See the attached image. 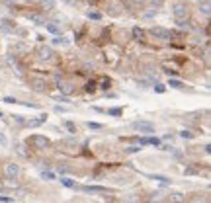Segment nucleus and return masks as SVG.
Returning a JSON list of instances; mask_svg holds the SVG:
<instances>
[{
  "instance_id": "nucleus-1",
  "label": "nucleus",
  "mask_w": 211,
  "mask_h": 203,
  "mask_svg": "<svg viewBox=\"0 0 211 203\" xmlns=\"http://www.w3.org/2000/svg\"><path fill=\"white\" fill-rule=\"evenodd\" d=\"M150 35L155 39H162V41H168L172 39V31L166 28H160V25H155V28H150Z\"/></svg>"
},
{
  "instance_id": "nucleus-2",
  "label": "nucleus",
  "mask_w": 211,
  "mask_h": 203,
  "mask_svg": "<svg viewBox=\"0 0 211 203\" xmlns=\"http://www.w3.org/2000/svg\"><path fill=\"white\" fill-rule=\"evenodd\" d=\"M172 14L176 20H186L188 14H190V8H188V4H182V2H176L172 8Z\"/></svg>"
},
{
  "instance_id": "nucleus-3",
  "label": "nucleus",
  "mask_w": 211,
  "mask_h": 203,
  "mask_svg": "<svg viewBox=\"0 0 211 203\" xmlns=\"http://www.w3.org/2000/svg\"><path fill=\"white\" fill-rule=\"evenodd\" d=\"M29 143H31L35 148H47V146L51 145L49 139L43 137V135H31V137H29Z\"/></svg>"
},
{
  "instance_id": "nucleus-4",
  "label": "nucleus",
  "mask_w": 211,
  "mask_h": 203,
  "mask_svg": "<svg viewBox=\"0 0 211 203\" xmlns=\"http://www.w3.org/2000/svg\"><path fill=\"white\" fill-rule=\"evenodd\" d=\"M4 172H6V178H8V180H18V176H20V166L14 164V162H10V164H6Z\"/></svg>"
},
{
  "instance_id": "nucleus-5",
  "label": "nucleus",
  "mask_w": 211,
  "mask_h": 203,
  "mask_svg": "<svg viewBox=\"0 0 211 203\" xmlns=\"http://www.w3.org/2000/svg\"><path fill=\"white\" fill-rule=\"evenodd\" d=\"M133 127L139 129L141 133H153V131H155V125L149 123V121H135V123H133Z\"/></svg>"
},
{
  "instance_id": "nucleus-6",
  "label": "nucleus",
  "mask_w": 211,
  "mask_h": 203,
  "mask_svg": "<svg viewBox=\"0 0 211 203\" xmlns=\"http://www.w3.org/2000/svg\"><path fill=\"white\" fill-rule=\"evenodd\" d=\"M57 88L61 90V94H63V96H70L72 92H74V86L70 84V82H65V80L59 82V86H57Z\"/></svg>"
},
{
  "instance_id": "nucleus-7",
  "label": "nucleus",
  "mask_w": 211,
  "mask_h": 203,
  "mask_svg": "<svg viewBox=\"0 0 211 203\" xmlns=\"http://www.w3.org/2000/svg\"><path fill=\"white\" fill-rule=\"evenodd\" d=\"M31 88L35 90V92H45V90H47V82L43 80V78H33V80H31Z\"/></svg>"
},
{
  "instance_id": "nucleus-8",
  "label": "nucleus",
  "mask_w": 211,
  "mask_h": 203,
  "mask_svg": "<svg viewBox=\"0 0 211 203\" xmlns=\"http://www.w3.org/2000/svg\"><path fill=\"white\" fill-rule=\"evenodd\" d=\"M186 201V195L180 194V191H174V194L168 195V203H184Z\"/></svg>"
},
{
  "instance_id": "nucleus-9",
  "label": "nucleus",
  "mask_w": 211,
  "mask_h": 203,
  "mask_svg": "<svg viewBox=\"0 0 211 203\" xmlns=\"http://www.w3.org/2000/svg\"><path fill=\"white\" fill-rule=\"evenodd\" d=\"M51 57H53V51L49 47H41V49H39V59H41V61H51Z\"/></svg>"
},
{
  "instance_id": "nucleus-10",
  "label": "nucleus",
  "mask_w": 211,
  "mask_h": 203,
  "mask_svg": "<svg viewBox=\"0 0 211 203\" xmlns=\"http://www.w3.org/2000/svg\"><path fill=\"white\" fill-rule=\"evenodd\" d=\"M84 191H88V194H104L106 191V188H102V186H84Z\"/></svg>"
},
{
  "instance_id": "nucleus-11",
  "label": "nucleus",
  "mask_w": 211,
  "mask_h": 203,
  "mask_svg": "<svg viewBox=\"0 0 211 203\" xmlns=\"http://www.w3.org/2000/svg\"><path fill=\"white\" fill-rule=\"evenodd\" d=\"M43 123H45V115L39 117V119H29L26 125H28V127H39V125H43Z\"/></svg>"
},
{
  "instance_id": "nucleus-12",
  "label": "nucleus",
  "mask_w": 211,
  "mask_h": 203,
  "mask_svg": "<svg viewBox=\"0 0 211 203\" xmlns=\"http://www.w3.org/2000/svg\"><path fill=\"white\" fill-rule=\"evenodd\" d=\"M133 37H135L137 41H145V31L141 28H133Z\"/></svg>"
},
{
  "instance_id": "nucleus-13",
  "label": "nucleus",
  "mask_w": 211,
  "mask_h": 203,
  "mask_svg": "<svg viewBox=\"0 0 211 203\" xmlns=\"http://www.w3.org/2000/svg\"><path fill=\"white\" fill-rule=\"evenodd\" d=\"M28 18H29V22H35V24H39V25H45V18H43V16H37V14H29Z\"/></svg>"
},
{
  "instance_id": "nucleus-14",
  "label": "nucleus",
  "mask_w": 211,
  "mask_h": 203,
  "mask_svg": "<svg viewBox=\"0 0 211 203\" xmlns=\"http://www.w3.org/2000/svg\"><path fill=\"white\" fill-rule=\"evenodd\" d=\"M190 203H209V199H207V195H193Z\"/></svg>"
},
{
  "instance_id": "nucleus-15",
  "label": "nucleus",
  "mask_w": 211,
  "mask_h": 203,
  "mask_svg": "<svg viewBox=\"0 0 211 203\" xmlns=\"http://www.w3.org/2000/svg\"><path fill=\"white\" fill-rule=\"evenodd\" d=\"M211 6H209V2H207V0H205V2H203V4L202 6H199V12H203V14H205V16H209L211 14Z\"/></svg>"
},
{
  "instance_id": "nucleus-16",
  "label": "nucleus",
  "mask_w": 211,
  "mask_h": 203,
  "mask_svg": "<svg viewBox=\"0 0 211 203\" xmlns=\"http://www.w3.org/2000/svg\"><path fill=\"white\" fill-rule=\"evenodd\" d=\"M168 86H172V88H184V84H182V82H180V80H176V78H170V80H168Z\"/></svg>"
},
{
  "instance_id": "nucleus-17",
  "label": "nucleus",
  "mask_w": 211,
  "mask_h": 203,
  "mask_svg": "<svg viewBox=\"0 0 211 203\" xmlns=\"http://www.w3.org/2000/svg\"><path fill=\"white\" fill-rule=\"evenodd\" d=\"M61 184L66 186V188H76V184H74V182H72L70 178H61Z\"/></svg>"
},
{
  "instance_id": "nucleus-18",
  "label": "nucleus",
  "mask_w": 211,
  "mask_h": 203,
  "mask_svg": "<svg viewBox=\"0 0 211 203\" xmlns=\"http://www.w3.org/2000/svg\"><path fill=\"white\" fill-rule=\"evenodd\" d=\"M108 114L113 115V117H117V115H121V108H112V109H108Z\"/></svg>"
},
{
  "instance_id": "nucleus-19",
  "label": "nucleus",
  "mask_w": 211,
  "mask_h": 203,
  "mask_svg": "<svg viewBox=\"0 0 211 203\" xmlns=\"http://www.w3.org/2000/svg\"><path fill=\"white\" fill-rule=\"evenodd\" d=\"M45 28H47V31H51V33H59V28L55 24H45Z\"/></svg>"
},
{
  "instance_id": "nucleus-20",
  "label": "nucleus",
  "mask_w": 211,
  "mask_h": 203,
  "mask_svg": "<svg viewBox=\"0 0 211 203\" xmlns=\"http://www.w3.org/2000/svg\"><path fill=\"white\" fill-rule=\"evenodd\" d=\"M43 6H45V10H51V8H55V2L53 0H43Z\"/></svg>"
},
{
  "instance_id": "nucleus-21",
  "label": "nucleus",
  "mask_w": 211,
  "mask_h": 203,
  "mask_svg": "<svg viewBox=\"0 0 211 203\" xmlns=\"http://www.w3.org/2000/svg\"><path fill=\"white\" fill-rule=\"evenodd\" d=\"M18 152H20L22 156H29V152L26 151V146H23V145H18Z\"/></svg>"
},
{
  "instance_id": "nucleus-22",
  "label": "nucleus",
  "mask_w": 211,
  "mask_h": 203,
  "mask_svg": "<svg viewBox=\"0 0 211 203\" xmlns=\"http://www.w3.org/2000/svg\"><path fill=\"white\" fill-rule=\"evenodd\" d=\"M88 18H90V20H100V18H102V14H100V12H90Z\"/></svg>"
},
{
  "instance_id": "nucleus-23",
  "label": "nucleus",
  "mask_w": 211,
  "mask_h": 203,
  "mask_svg": "<svg viewBox=\"0 0 211 203\" xmlns=\"http://www.w3.org/2000/svg\"><path fill=\"white\" fill-rule=\"evenodd\" d=\"M86 125H88L90 129H102V125H100V123H94V121H88Z\"/></svg>"
},
{
  "instance_id": "nucleus-24",
  "label": "nucleus",
  "mask_w": 211,
  "mask_h": 203,
  "mask_svg": "<svg viewBox=\"0 0 211 203\" xmlns=\"http://www.w3.org/2000/svg\"><path fill=\"white\" fill-rule=\"evenodd\" d=\"M147 143H149V145H155V146H158V145H160V141H158V139H155V137L147 139Z\"/></svg>"
},
{
  "instance_id": "nucleus-25",
  "label": "nucleus",
  "mask_w": 211,
  "mask_h": 203,
  "mask_svg": "<svg viewBox=\"0 0 211 203\" xmlns=\"http://www.w3.org/2000/svg\"><path fill=\"white\" fill-rule=\"evenodd\" d=\"M150 4L155 6V8H160V6L164 4V0H150Z\"/></svg>"
},
{
  "instance_id": "nucleus-26",
  "label": "nucleus",
  "mask_w": 211,
  "mask_h": 203,
  "mask_svg": "<svg viewBox=\"0 0 211 203\" xmlns=\"http://www.w3.org/2000/svg\"><path fill=\"white\" fill-rule=\"evenodd\" d=\"M180 137H182V139H192L193 135H192L190 131H182V133H180Z\"/></svg>"
},
{
  "instance_id": "nucleus-27",
  "label": "nucleus",
  "mask_w": 211,
  "mask_h": 203,
  "mask_svg": "<svg viewBox=\"0 0 211 203\" xmlns=\"http://www.w3.org/2000/svg\"><path fill=\"white\" fill-rule=\"evenodd\" d=\"M4 102H6V104H18V100H16V98H10V96H8V98H4Z\"/></svg>"
},
{
  "instance_id": "nucleus-28",
  "label": "nucleus",
  "mask_w": 211,
  "mask_h": 203,
  "mask_svg": "<svg viewBox=\"0 0 211 203\" xmlns=\"http://www.w3.org/2000/svg\"><path fill=\"white\" fill-rule=\"evenodd\" d=\"M66 129H69L70 133H74V131H76V129H74V123H70V121L66 123Z\"/></svg>"
},
{
  "instance_id": "nucleus-29",
  "label": "nucleus",
  "mask_w": 211,
  "mask_h": 203,
  "mask_svg": "<svg viewBox=\"0 0 211 203\" xmlns=\"http://www.w3.org/2000/svg\"><path fill=\"white\" fill-rule=\"evenodd\" d=\"M155 90L158 92V94H162V92H164V86H162V84H156V86H155Z\"/></svg>"
},
{
  "instance_id": "nucleus-30",
  "label": "nucleus",
  "mask_w": 211,
  "mask_h": 203,
  "mask_svg": "<svg viewBox=\"0 0 211 203\" xmlns=\"http://www.w3.org/2000/svg\"><path fill=\"white\" fill-rule=\"evenodd\" d=\"M43 178H47V180H53V178H55V176H53L51 172H43Z\"/></svg>"
},
{
  "instance_id": "nucleus-31",
  "label": "nucleus",
  "mask_w": 211,
  "mask_h": 203,
  "mask_svg": "<svg viewBox=\"0 0 211 203\" xmlns=\"http://www.w3.org/2000/svg\"><path fill=\"white\" fill-rule=\"evenodd\" d=\"M94 88H96V84H94V82H90V84L86 86V90H88V92H94Z\"/></svg>"
},
{
  "instance_id": "nucleus-32",
  "label": "nucleus",
  "mask_w": 211,
  "mask_h": 203,
  "mask_svg": "<svg viewBox=\"0 0 211 203\" xmlns=\"http://www.w3.org/2000/svg\"><path fill=\"white\" fill-rule=\"evenodd\" d=\"M137 151H141L139 146H129V148H127V152H137Z\"/></svg>"
},
{
  "instance_id": "nucleus-33",
  "label": "nucleus",
  "mask_w": 211,
  "mask_h": 203,
  "mask_svg": "<svg viewBox=\"0 0 211 203\" xmlns=\"http://www.w3.org/2000/svg\"><path fill=\"white\" fill-rule=\"evenodd\" d=\"M133 2H135V4H139V6H143V4H147L149 0H133Z\"/></svg>"
},
{
  "instance_id": "nucleus-34",
  "label": "nucleus",
  "mask_w": 211,
  "mask_h": 203,
  "mask_svg": "<svg viewBox=\"0 0 211 203\" xmlns=\"http://www.w3.org/2000/svg\"><path fill=\"white\" fill-rule=\"evenodd\" d=\"M53 43H57V45H59V43H65V41H63L61 37H55V39H53Z\"/></svg>"
},
{
  "instance_id": "nucleus-35",
  "label": "nucleus",
  "mask_w": 211,
  "mask_h": 203,
  "mask_svg": "<svg viewBox=\"0 0 211 203\" xmlns=\"http://www.w3.org/2000/svg\"><path fill=\"white\" fill-rule=\"evenodd\" d=\"M4 143H6V139L2 137V135H0V145H4Z\"/></svg>"
},
{
  "instance_id": "nucleus-36",
  "label": "nucleus",
  "mask_w": 211,
  "mask_h": 203,
  "mask_svg": "<svg viewBox=\"0 0 211 203\" xmlns=\"http://www.w3.org/2000/svg\"><path fill=\"white\" fill-rule=\"evenodd\" d=\"M26 2H39V0H26Z\"/></svg>"
},
{
  "instance_id": "nucleus-37",
  "label": "nucleus",
  "mask_w": 211,
  "mask_h": 203,
  "mask_svg": "<svg viewBox=\"0 0 211 203\" xmlns=\"http://www.w3.org/2000/svg\"><path fill=\"white\" fill-rule=\"evenodd\" d=\"M0 115H2V114H0Z\"/></svg>"
}]
</instances>
